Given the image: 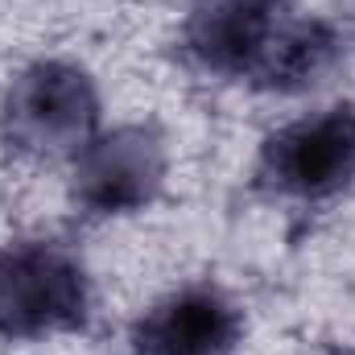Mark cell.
I'll return each instance as SVG.
<instances>
[{
    "label": "cell",
    "instance_id": "cell-1",
    "mask_svg": "<svg viewBox=\"0 0 355 355\" xmlns=\"http://www.w3.org/2000/svg\"><path fill=\"white\" fill-rule=\"evenodd\" d=\"M186 54L219 79L302 91L331 71L339 37L289 0H198L186 17Z\"/></svg>",
    "mask_w": 355,
    "mask_h": 355
},
{
    "label": "cell",
    "instance_id": "cell-2",
    "mask_svg": "<svg viewBox=\"0 0 355 355\" xmlns=\"http://www.w3.org/2000/svg\"><path fill=\"white\" fill-rule=\"evenodd\" d=\"M87 322L83 265L50 240L0 252V339H42Z\"/></svg>",
    "mask_w": 355,
    "mask_h": 355
},
{
    "label": "cell",
    "instance_id": "cell-3",
    "mask_svg": "<svg viewBox=\"0 0 355 355\" xmlns=\"http://www.w3.org/2000/svg\"><path fill=\"white\" fill-rule=\"evenodd\" d=\"M99 120V103L91 79L67 62H37L29 67L4 95V141L17 153L58 157L71 149H87Z\"/></svg>",
    "mask_w": 355,
    "mask_h": 355
},
{
    "label": "cell",
    "instance_id": "cell-4",
    "mask_svg": "<svg viewBox=\"0 0 355 355\" xmlns=\"http://www.w3.org/2000/svg\"><path fill=\"white\" fill-rule=\"evenodd\" d=\"M261 186L289 198H327L355 178V107L339 103L277 128L257 162Z\"/></svg>",
    "mask_w": 355,
    "mask_h": 355
},
{
    "label": "cell",
    "instance_id": "cell-5",
    "mask_svg": "<svg viewBox=\"0 0 355 355\" xmlns=\"http://www.w3.org/2000/svg\"><path fill=\"white\" fill-rule=\"evenodd\" d=\"M166 178V145L153 128L132 124L87 141L75 166V198L95 215L145 207Z\"/></svg>",
    "mask_w": 355,
    "mask_h": 355
},
{
    "label": "cell",
    "instance_id": "cell-6",
    "mask_svg": "<svg viewBox=\"0 0 355 355\" xmlns=\"http://www.w3.org/2000/svg\"><path fill=\"white\" fill-rule=\"evenodd\" d=\"M240 327V310L223 289L190 285L132 327V355H232Z\"/></svg>",
    "mask_w": 355,
    "mask_h": 355
}]
</instances>
